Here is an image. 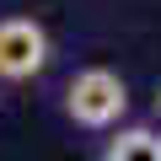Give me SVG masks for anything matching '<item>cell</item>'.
Segmentation results:
<instances>
[{
  "instance_id": "cell-1",
  "label": "cell",
  "mask_w": 161,
  "mask_h": 161,
  "mask_svg": "<svg viewBox=\"0 0 161 161\" xmlns=\"http://www.w3.org/2000/svg\"><path fill=\"white\" fill-rule=\"evenodd\" d=\"M59 113L80 134H108L129 118V80L108 64H80L59 86Z\"/></svg>"
},
{
  "instance_id": "cell-2",
  "label": "cell",
  "mask_w": 161,
  "mask_h": 161,
  "mask_svg": "<svg viewBox=\"0 0 161 161\" xmlns=\"http://www.w3.org/2000/svg\"><path fill=\"white\" fill-rule=\"evenodd\" d=\"M54 59V38L38 16H0V92H22L32 80H43Z\"/></svg>"
},
{
  "instance_id": "cell-3",
  "label": "cell",
  "mask_w": 161,
  "mask_h": 161,
  "mask_svg": "<svg viewBox=\"0 0 161 161\" xmlns=\"http://www.w3.org/2000/svg\"><path fill=\"white\" fill-rule=\"evenodd\" d=\"M97 161H161V124H118Z\"/></svg>"
},
{
  "instance_id": "cell-4",
  "label": "cell",
  "mask_w": 161,
  "mask_h": 161,
  "mask_svg": "<svg viewBox=\"0 0 161 161\" xmlns=\"http://www.w3.org/2000/svg\"><path fill=\"white\" fill-rule=\"evenodd\" d=\"M150 118L161 124V80H156V92H150Z\"/></svg>"
}]
</instances>
